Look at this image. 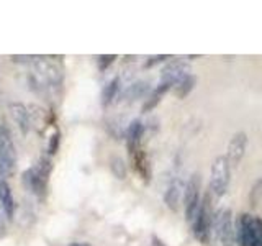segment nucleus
Returning <instances> with one entry per match:
<instances>
[{"mask_svg":"<svg viewBox=\"0 0 262 246\" xmlns=\"http://www.w3.org/2000/svg\"><path fill=\"white\" fill-rule=\"evenodd\" d=\"M13 61L30 63V84L38 94H53L62 86V69L46 56H12Z\"/></svg>","mask_w":262,"mask_h":246,"instance_id":"obj_1","label":"nucleus"},{"mask_svg":"<svg viewBox=\"0 0 262 246\" xmlns=\"http://www.w3.org/2000/svg\"><path fill=\"white\" fill-rule=\"evenodd\" d=\"M215 223V217H213L211 210V202H210V194H205L203 200L200 202L199 212L193 220V235L200 243L208 244L211 241V228Z\"/></svg>","mask_w":262,"mask_h":246,"instance_id":"obj_2","label":"nucleus"},{"mask_svg":"<svg viewBox=\"0 0 262 246\" xmlns=\"http://www.w3.org/2000/svg\"><path fill=\"white\" fill-rule=\"evenodd\" d=\"M239 246H262V218L244 213L237 221Z\"/></svg>","mask_w":262,"mask_h":246,"instance_id":"obj_3","label":"nucleus"},{"mask_svg":"<svg viewBox=\"0 0 262 246\" xmlns=\"http://www.w3.org/2000/svg\"><path fill=\"white\" fill-rule=\"evenodd\" d=\"M16 169V148L8 128L0 121V176L10 177Z\"/></svg>","mask_w":262,"mask_h":246,"instance_id":"obj_4","label":"nucleus"},{"mask_svg":"<svg viewBox=\"0 0 262 246\" xmlns=\"http://www.w3.org/2000/svg\"><path fill=\"white\" fill-rule=\"evenodd\" d=\"M53 164L49 158H41L35 166L25 172V184L28 186L30 191L35 195H45L46 186H48V177L51 174Z\"/></svg>","mask_w":262,"mask_h":246,"instance_id":"obj_5","label":"nucleus"},{"mask_svg":"<svg viewBox=\"0 0 262 246\" xmlns=\"http://www.w3.org/2000/svg\"><path fill=\"white\" fill-rule=\"evenodd\" d=\"M229 176H231V166L226 156H218L211 164V177H210V191L213 195H225L229 186Z\"/></svg>","mask_w":262,"mask_h":246,"instance_id":"obj_6","label":"nucleus"},{"mask_svg":"<svg viewBox=\"0 0 262 246\" xmlns=\"http://www.w3.org/2000/svg\"><path fill=\"white\" fill-rule=\"evenodd\" d=\"M200 189H202V177L199 172H193L192 177L188 179L184 189V205H185V217L188 221H192L196 217V212L200 207Z\"/></svg>","mask_w":262,"mask_h":246,"instance_id":"obj_7","label":"nucleus"},{"mask_svg":"<svg viewBox=\"0 0 262 246\" xmlns=\"http://www.w3.org/2000/svg\"><path fill=\"white\" fill-rule=\"evenodd\" d=\"M213 228L216 230V235L220 238L221 246H234L236 232L233 225V212L229 209L220 210L215 215V223Z\"/></svg>","mask_w":262,"mask_h":246,"instance_id":"obj_8","label":"nucleus"},{"mask_svg":"<svg viewBox=\"0 0 262 246\" xmlns=\"http://www.w3.org/2000/svg\"><path fill=\"white\" fill-rule=\"evenodd\" d=\"M190 74V64L185 59H174L170 61L161 72V84L176 86L184 77Z\"/></svg>","mask_w":262,"mask_h":246,"instance_id":"obj_9","label":"nucleus"},{"mask_svg":"<svg viewBox=\"0 0 262 246\" xmlns=\"http://www.w3.org/2000/svg\"><path fill=\"white\" fill-rule=\"evenodd\" d=\"M246 148H248V136L243 131L236 133L231 141L228 145V153H226V159L229 161V166L236 168L239 166V162L243 161L244 154H246Z\"/></svg>","mask_w":262,"mask_h":246,"instance_id":"obj_10","label":"nucleus"},{"mask_svg":"<svg viewBox=\"0 0 262 246\" xmlns=\"http://www.w3.org/2000/svg\"><path fill=\"white\" fill-rule=\"evenodd\" d=\"M10 115H12V118L15 120L16 127L20 128L21 133L27 135L30 131V128H31V113L28 112L27 105L18 104V102L10 104Z\"/></svg>","mask_w":262,"mask_h":246,"instance_id":"obj_11","label":"nucleus"},{"mask_svg":"<svg viewBox=\"0 0 262 246\" xmlns=\"http://www.w3.org/2000/svg\"><path fill=\"white\" fill-rule=\"evenodd\" d=\"M0 209L4 210L5 217L10 220L13 218L15 213V199L12 194V189L8 186L7 179L4 176H0Z\"/></svg>","mask_w":262,"mask_h":246,"instance_id":"obj_12","label":"nucleus"},{"mask_svg":"<svg viewBox=\"0 0 262 246\" xmlns=\"http://www.w3.org/2000/svg\"><path fill=\"white\" fill-rule=\"evenodd\" d=\"M185 189V186L182 184L180 177H174L172 182L167 187V192L164 195V200H166L167 207L170 210H177L179 209V202H180V195H182V191Z\"/></svg>","mask_w":262,"mask_h":246,"instance_id":"obj_13","label":"nucleus"},{"mask_svg":"<svg viewBox=\"0 0 262 246\" xmlns=\"http://www.w3.org/2000/svg\"><path fill=\"white\" fill-rule=\"evenodd\" d=\"M141 136H143V123L141 121H133L126 131V143H128V151H133L141 145Z\"/></svg>","mask_w":262,"mask_h":246,"instance_id":"obj_14","label":"nucleus"},{"mask_svg":"<svg viewBox=\"0 0 262 246\" xmlns=\"http://www.w3.org/2000/svg\"><path fill=\"white\" fill-rule=\"evenodd\" d=\"M170 89L169 84H159L158 87H156L152 92L149 94V97L146 98V102L143 105V112H151L152 109H156V105H158L161 100H162V97L166 95V92Z\"/></svg>","mask_w":262,"mask_h":246,"instance_id":"obj_15","label":"nucleus"},{"mask_svg":"<svg viewBox=\"0 0 262 246\" xmlns=\"http://www.w3.org/2000/svg\"><path fill=\"white\" fill-rule=\"evenodd\" d=\"M195 82H196V79H195L193 74H188L187 77H184L182 80L177 82V84L174 86L176 95H177L179 98H184V97H187L188 94L192 92V89H193V86H195Z\"/></svg>","mask_w":262,"mask_h":246,"instance_id":"obj_16","label":"nucleus"},{"mask_svg":"<svg viewBox=\"0 0 262 246\" xmlns=\"http://www.w3.org/2000/svg\"><path fill=\"white\" fill-rule=\"evenodd\" d=\"M118 90H120V77H115L103 89V94H102V102H103V105H108L113 100V98L117 97Z\"/></svg>","mask_w":262,"mask_h":246,"instance_id":"obj_17","label":"nucleus"},{"mask_svg":"<svg viewBox=\"0 0 262 246\" xmlns=\"http://www.w3.org/2000/svg\"><path fill=\"white\" fill-rule=\"evenodd\" d=\"M147 86H149V84H146V82H136V84H133L126 90L125 95L129 98V100H135V98H138V97H141V95L146 94Z\"/></svg>","mask_w":262,"mask_h":246,"instance_id":"obj_18","label":"nucleus"},{"mask_svg":"<svg viewBox=\"0 0 262 246\" xmlns=\"http://www.w3.org/2000/svg\"><path fill=\"white\" fill-rule=\"evenodd\" d=\"M110 168H112V171H113V174L117 176L118 179H125V177H126V166H125V162H123V159L118 158V156H115V158H112Z\"/></svg>","mask_w":262,"mask_h":246,"instance_id":"obj_19","label":"nucleus"},{"mask_svg":"<svg viewBox=\"0 0 262 246\" xmlns=\"http://www.w3.org/2000/svg\"><path fill=\"white\" fill-rule=\"evenodd\" d=\"M262 199V176L256 180V184L251 189V203L256 205Z\"/></svg>","mask_w":262,"mask_h":246,"instance_id":"obj_20","label":"nucleus"},{"mask_svg":"<svg viewBox=\"0 0 262 246\" xmlns=\"http://www.w3.org/2000/svg\"><path fill=\"white\" fill-rule=\"evenodd\" d=\"M57 146H59V131H56V133H54L51 138H49V143H48V153H49V154H56Z\"/></svg>","mask_w":262,"mask_h":246,"instance_id":"obj_21","label":"nucleus"},{"mask_svg":"<svg viewBox=\"0 0 262 246\" xmlns=\"http://www.w3.org/2000/svg\"><path fill=\"white\" fill-rule=\"evenodd\" d=\"M117 59V56L115 54H110V56H98V68H100L102 71L106 69L108 66Z\"/></svg>","mask_w":262,"mask_h":246,"instance_id":"obj_22","label":"nucleus"},{"mask_svg":"<svg viewBox=\"0 0 262 246\" xmlns=\"http://www.w3.org/2000/svg\"><path fill=\"white\" fill-rule=\"evenodd\" d=\"M167 54H162V56H152V57H149V59L146 61V68H151V66H154V64H158V63H161V61H164V59H167Z\"/></svg>","mask_w":262,"mask_h":246,"instance_id":"obj_23","label":"nucleus"},{"mask_svg":"<svg viewBox=\"0 0 262 246\" xmlns=\"http://www.w3.org/2000/svg\"><path fill=\"white\" fill-rule=\"evenodd\" d=\"M69 246H89V244H85V243H71Z\"/></svg>","mask_w":262,"mask_h":246,"instance_id":"obj_24","label":"nucleus"}]
</instances>
